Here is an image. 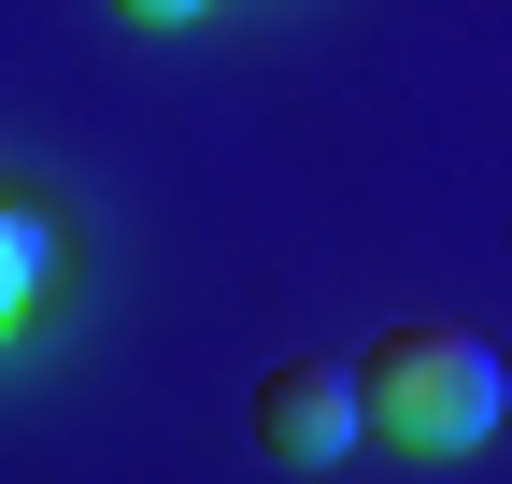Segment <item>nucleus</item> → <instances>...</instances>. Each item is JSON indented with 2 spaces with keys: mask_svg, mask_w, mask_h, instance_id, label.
<instances>
[{
  "mask_svg": "<svg viewBox=\"0 0 512 484\" xmlns=\"http://www.w3.org/2000/svg\"><path fill=\"white\" fill-rule=\"evenodd\" d=\"M356 385H370V428L413 442V456H484L498 413H512V371H498L484 328H384L356 356Z\"/></svg>",
  "mask_w": 512,
  "mask_h": 484,
  "instance_id": "f257e3e1",
  "label": "nucleus"
},
{
  "mask_svg": "<svg viewBox=\"0 0 512 484\" xmlns=\"http://www.w3.org/2000/svg\"><path fill=\"white\" fill-rule=\"evenodd\" d=\"M256 442H271L285 470H342V456L370 442V385L342 371V356H299V371L256 385Z\"/></svg>",
  "mask_w": 512,
  "mask_h": 484,
  "instance_id": "f03ea898",
  "label": "nucleus"
},
{
  "mask_svg": "<svg viewBox=\"0 0 512 484\" xmlns=\"http://www.w3.org/2000/svg\"><path fill=\"white\" fill-rule=\"evenodd\" d=\"M57 271H72V242H57V214H43L29 186H0V342H29V328H43Z\"/></svg>",
  "mask_w": 512,
  "mask_h": 484,
  "instance_id": "7ed1b4c3",
  "label": "nucleus"
},
{
  "mask_svg": "<svg viewBox=\"0 0 512 484\" xmlns=\"http://www.w3.org/2000/svg\"><path fill=\"white\" fill-rule=\"evenodd\" d=\"M128 29H185V15H214V0H114Z\"/></svg>",
  "mask_w": 512,
  "mask_h": 484,
  "instance_id": "20e7f679",
  "label": "nucleus"
}]
</instances>
